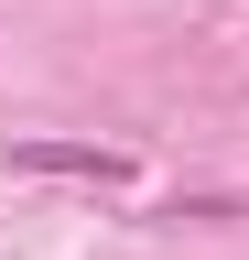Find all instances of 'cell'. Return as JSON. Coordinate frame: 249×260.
Listing matches in <instances>:
<instances>
[{
    "instance_id": "1",
    "label": "cell",
    "mask_w": 249,
    "mask_h": 260,
    "mask_svg": "<svg viewBox=\"0 0 249 260\" xmlns=\"http://www.w3.org/2000/svg\"><path fill=\"white\" fill-rule=\"evenodd\" d=\"M11 174H65V184H130L141 162L109 141H11Z\"/></svg>"
}]
</instances>
